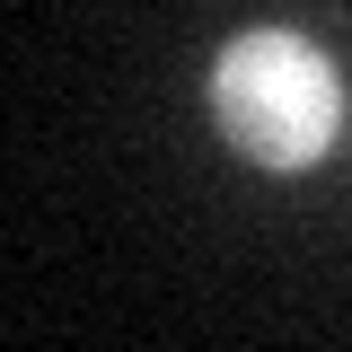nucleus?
Returning a JSON list of instances; mask_svg holds the SVG:
<instances>
[{"mask_svg":"<svg viewBox=\"0 0 352 352\" xmlns=\"http://www.w3.org/2000/svg\"><path fill=\"white\" fill-rule=\"evenodd\" d=\"M212 132L264 176H308L344 141V71L300 27H238L212 53Z\"/></svg>","mask_w":352,"mask_h":352,"instance_id":"f257e3e1","label":"nucleus"}]
</instances>
